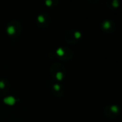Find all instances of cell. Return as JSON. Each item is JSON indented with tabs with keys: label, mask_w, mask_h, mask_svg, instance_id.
<instances>
[{
	"label": "cell",
	"mask_w": 122,
	"mask_h": 122,
	"mask_svg": "<svg viewBox=\"0 0 122 122\" xmlns=\"http://www.w3.org/2000/svg\"><path fill=\"white\" fill-rule=\"evenodd\" d=\"M0 88L1 89L4 88V81H0Z\"/></svg>",
	"instance_id": "cell-4"
},
{
	"label": "cell",
	"mask_w": 122,
	"mask_h": 122,
	"mask_svg": "<svg viewBox=\"0 0 122 122\" xmlns=\"http://www.w3.org/2000/svg\"><path fill=\"white\" fill-rule=\"evenodd\" d=\"M14 27L13 26H9V27H8V29H7V31H8V33L10 34V35H11V34H13L14 33Z\"/></svg>",
	"instance_id": "cell-2"
},
{
	"label": "cell",
	"mask_w": 122,
	"mask_h": 122,
	"mask_svg": "<svg viewBox=\"0 0 122 122\" xmlns=\"http://www.w3.org/2000/svg\"><path fill=\"white\" fill-rule=\"evenodd\" d=\"M111 109H112L113 112H117L118 110H119V109H118V107H117V106H113V107H111Z\"/></svg>",
	"instance_id": "cell-3"
},
{
	"label": "cell",
	"mask_w": 122,
	"mask_h": 122,
	"mask_svg": "<svg viewBox=\"0 0 122 122\" xmlns=\"http://www.w3.org/2000/svg\"><path fill=\"white\" fill-rule=\"evenodd\" d=\"M4 102L6 104H9V105H13V104H14L16 100H15V99H14V97H6V98L4 99Z\"/></svg>",
	"instance_id": "cell-1"
}]
</instances>
